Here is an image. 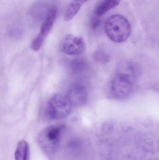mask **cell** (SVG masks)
Listing matches in <instances>:
<instances>
[{
  "instance_id": "obj_6",
  "label": "cell",
  "mask_w": 159,
  "mask_h": 160,
  "mask_svg": "<svg viewBox=\"0 0 159 160\" xmlns=\"http://www.w3.org/2000/svg\"><path fill=\"white\" fill-rule=\"evenodd\" d=\"M63 53L70 55H79L86 50V44L81 37L69 34L65 37L62 45Z\"/></svg>"
},
{
  "instance_id": "obj_11",
  "label": "cell",
  "mask_w": 159,
  "mask_h": 160,
  "mask_svg": "<svg viewBox=\"0 0 159 160\" xmlns=\"http://www.w3.org/2000/svg\"><path fill=\"white\" fill-rule=\"evenodd\" d=\"M29 150V145L27 142L24 141L20 142L15 152V160H28Z\"/></svg>"
},
{
  "instance_id": "obj_3",
  "label": "cell",
  "mask_w": 159,
  "mask_h": 160,
  "mask_svg": "<svg viewBox=\"0 0 159 160\" xmlns=\"http://www.w3.org/2000/svg\"><path fill=\"white\" fill-rule=\"evenodd\" d=\"M63 129V125H52L41 132L37 138L38 143L45 152L52 153L57 149Z\"/></svg>"
},
{
  "instance_id": "obj_5",
  "label": "cell",
  "mask_w": 159,
  "mask_h": 160,
  "mask_svg": "<svg viewBox=\"0 0 159 160\" xmlns=\"http://www.w3.org/2000/svg\"><path fill=\"white\" fill-rule=\"evenodd\" d=\"M133 82L126 77L116 74L110 84L111 95L114 98L124 99L129 97L133 89Z\"/></svg>"
},
{
  "instance_id": "obj_8",
  "label": "cell",
  "mask_w": 159,
  "mask_h": 160,
  "mask_svg": "<svg viewBox=\"0 0 159 160\" xmlns=\"http://www.w3.org/2000/svg\"><path fill=\"white\" fill-rule=\"evenodd\" d=\"M141 68L136 62L125 60L118 66L117 74L122 75L130 80L133 83L141 75Z\"/></svg>"
},
{
  "instance_id": "obj_2",
  "label": "cell",
  "mask_w": 159,
  "mask_h": 160,
  "mask_svg": "<svg viewBox=\"0 0 159 160\" xmlns=\"http://www.w3.org/2000/svg\"><path fill=\"white\" fill-rule=\"evenodd\" d=\"M72 108V105L66 96L56 94L48 101L45 115L49 120H62L70 115Z\"/></svg>"
},
{
  "instance_id": "obj_1",
  "label": "cell",
  "mask_w": 159,
  "mask_h": 160,
  "mask_svg": "<svg viewBox=\"0 0 159 160\" xmlns=\"http://www.w3.org/2000/svg\"><path fill=\"white\" fill-rule=\"evenodd\" d=\"M105 29L108 37L116 43H122L127 40L131 32L129 21L120 14L110 16L105 22Z\"/></svg>"
},
{
  "instance_id": "obj_4",
  "label": "cell",
  "mask_w": 159,
  "mask_h": 160,
  "mask_svg": "<svg viewBox=\"0 0 159 160\" xmlns=\"http://www.w3.org/2000/svg\"><path fill=\"white\" fill-rule=\"evenodd\" d=\"M58 14V8L53 6L48 9L47 14L42 23L40 32L34 39L31 45L32 49L37 51L41 49L45 39L52 29Z\"/></svg>"
},
{
  "instance_id": "obj_13",
  "label": "cell",
  "mask_w": 159,
  "mask_h": 160,
  "mask_svg": "<svg viewBox=\"0 0 159 160\" xmlns=\"http://www.w3.org/2000/svg\"><path fill=\"white\" fill-rule=\"evenodd\" d=\"M87 62L84 59H77L74 60L72 63V69L75 73H79L84 71L87 68Z\"/></svg>"
},
{
  "instance_id": "obj_14",
  "label": "cell",
  "mask_w": 159,
  "mask_h": 160,
  "mask_svg": "<svg viewBox=\"0 0 159 160\" xmlns=\"http://www.w3.org/2000/svg\"><path fill=\"white\" fill-rule=\"evenodd\" d=\"M101 20L100 17H97L94 15L91 20L90 24L91 28L96 29L101 25Z\"/></svg>"
},
{
  "instance_id": "obj_9",
  "label": "cell",
  "mask_w": 159,
  "mask_h": 160,
  "mask_svg": "<svg viewBox=\"0 0 159 160\" xmlns=\"http://www.w3.org/2000/svg\"><path fill=\"white\" fill-rule=\"evenodd\" d=\"M121 0H100L95 6L94 15L101 17L117 6Z\"/></svg>"
},
{
  "instance_id": "obj_12",
  "label": "cell",
  "mask_w": 159,
  "mask_h": 160,
  "mask_svg": "<svg viewBox=\"0 0 159 160\" xmlns=\"http://www.w3.org/2000/svg\"><path fill=\"white\" fill-rule=\"evenodd\" d=\"M93 59L97 62L105 64L110 60V55L108 52L102 48L97 50L93 53Z\"/></svg>"
},
{
  "instance_id": "obj_7",
  "label": "cell",
  "mask_w": 159,
  "mask_h": 160,
  "mask_svg": "<svg viewBox=\"0 0 159 160\" xmlns=\"http://www.w3.org/2000/svg\"><path fill=\"white\" fill-rule=\"evenodd\" d=\"M66 97L72 106L80 107L87 102V92L85 87L81 84L73 85L69 88Z\"/></svg>"
},
{
  "instance_id": "obj_10",
  "label": "cell",
  "mask_w": 159,
  "mask_h": 160,
  "mask_svg": "<svg viewBox=\"0 0 159 160\" xmlns=\"http://www.w3.org/2000/svg\"><path fill=\"white\" fill-rule=\"evenodd\" d=\"M90 0H72L68 6L64 15L65 21L72 19L80 10L82 6Z\"/></svg>"
}]
</instances>
